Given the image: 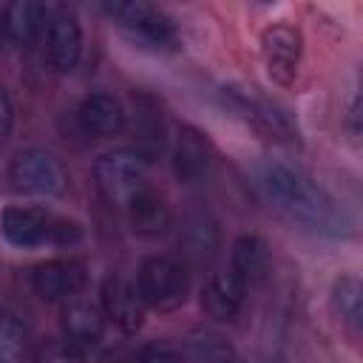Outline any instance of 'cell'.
Returning a JSON list of instances; mask_svg holds the SVG:
<instances>
[{
  "label": "cell",
  "mask_w": 363,
  "mask_h": 363,
  "mask_svg": "<svg viewBox=\"0 0 363 363\" xmlns=\"http://www.w3.org/2000/svg\"><path fill=\"white\" fill-rule=\"evenodd\" d=\"M264 190L272 199V204L295 224L315 235L340 238L349 233V218L337 207V201L301 167L272 162L264 167Z\"/></svg>",
  "instance_id": "6da1fadb"
},
{
  "label": "cell",
  "mask_w": 363,
  "mask_h": 363,
  "mask_svg": "<svg viewBox=\"0 0 363 363\" xmlns=\"http://www.w3.org/2000/svg\"><path fill=\"white\" fill-rule=\"evenodd\" d=\"M94 179L111 207L128 210V204L147 187V159L130 147L102 153L94 164Z\"/></svg>",
  "instance_id": "7a4b0ae2"
},
{
  "label": "cell",
  "mask_w": 363,
  "mask_h": 363,
  "mask_svg": "<svg viewBox=\"0 0 363 363\" xmlns=\"http://www.w3.org/2000/svg\"><path fill=\"white\" fill-rule=\"evenodd\" d=\"M9 182L17 193L54 199L68 190V170L62 159L45 147H26L9 164Z\"/></svg>",
  "instance_id": "3957f363"
},
{
  "label": "cell",
  "mask_w": 363,
  "mask_h": 363,
  "mask_svg": "<svg viewBox=\"0 0 363 363\" xmlns=\"http://www.w3.org/2000/svg\"><path fill=\"white\" fill-rule=\"evenodd\" d=\"M136 289L145 306L156 312H170L179 309L187 298V272L176 258L150 255L136 272Z\"/></svg>",
  "instance_id": "277c9868"
},
{
  "label": "cell",
  "mask_w": 363,
  "mask_h": 363,
  "mask_svg": "<svg viewBox=\"0 0 363 363\" xmlns=\"http://www.w3.org/2000/svg\"><path fill=\"white\" fill-rule=\"evenodd\" d=\"M105 11L116 20V26L136 43L147 48H173L176 45V28L170 17L142 0H128V3H108Z\"/></svg>",
  "instance_id": "5b68a950"
},
{
  "label": "cell",
  "mask_w": 363,
  "mask_h": 363,
  "mask_svg": "<svg viewBox=\"0 0 363 363\" xmlns=\"http://www.w3.org/2000/svg\"><path fill=\"white\" fill-rule=\"evenodd\" d=\"M43 40H45L48 65L60 74L74 71V65L79 62V54H82V28H79L71 9H65V6H48L45 9Z\"/></svg>",
  "instance_id": "8992f818"
},
{
  "label": "cell",
  "mask_w": 363,
  "mask_h": 363,
  "mask_svg": "<svg viewBox=\"0 0 363 363\" xmlns=\"http://www.w3.org/2000/svg\"><path fill=\"white\" fill-rule=\"evenodd\" d=\"M221 99H224V105L238 116V119H244L250 128H255V130H261V133H267V136H272V139H292L295 136V130H292V122L286 119V113L284 111H278L272 102H267V99H261V96H255V94H250V91H244V88H221Z\"/></svg>",
  "instance_id": "52a82bcc"
},
{
  "label": "cell",
  "mask_w": 363,
  "mask_h": 363,
  "mask_svg": "<svg viewBox=\"0 0 363 363\" xmlns=\"http://www.w3.org/2000/svg\"><path fill=\"white\" fill-rule=\"evenodd\" d=\"M301 51H303V37L292 26L278 23V26H269L261 34L264 65H267V74L278 85H289L295 79L298 62H301Z\"/></svg>",
  "instance_id": "ba28073f"
},
{
  "label": "cell",
  "mask_w": 363,
  "mask_h": 363,
  "mask_svg": "<svg viewBox=\"0 0 363 363\" xmlns=\"http://www.w3.org/2000/svg\"><path fill=\"white\" fill-rule=\"evenodd\" d=\"M99 301H102V315L108 320H113L122 332L133 335L142 326V320H145V301H142L133 278H128L122 272L108 275L102 281Z\"/></svg>",
  "instance_id": "9c48e42d"
},
{
  "label": "cell",
  "mask_w": 363,
  "mask_h": 363,
  "mask_svg": "<svg viewBox=\"0 0 363 363\" xmlns=\"http://www.w3.org/2000/svg\"><path fill=\"white\" fill-rule=\"evenodd\" d=\"M54 221L57 216H51L43 207H6L0 216V233L9 244L20 247V250H31L40 244H51V233H54Z\"/></svg>",
  "instance_id": "30bf717a"
},
{
  "label": "cell",
  "mask_w": 363,
  "mask_h": 363,
  "mask_svg": "<svg viewBox=\"0 0 363 363\" xmlns=\"http://www.w3.org/2000/svg\"><path fill=\"white\" fill-rule=\"evenodd\" d=\"M85 284V264L77 258H54L31 272V286L43 301H68Z\"/></svg>",
  "instance_id": "8fae6325"
},
{
  "label": "cell",
  "mask_w": 363,
  "mask_h": 363,
  "mask_svg": "<svg viewBox=\"0 0 363 363\" xmlns=\"http://www.w3.org/2000/svg\"><path fill=\"white\" fill-rule=\"evenodd\" d=\"M77 119H79L85 133L99 136V139L116 136L125 128V111H122L119 99L111 96V94H91V96H85L79 102V108H77Z\"/></svg>",
  "instance_id": "7c38bea8"
},
{
  "label": "cell",
  "mask_w": 363,
  "mask_h": 363,
  "mask_svg": "<svg viewBox=\"0 0 363 363\" xmlns=\"http://www.w3.org/2000/svg\"><path fill=\"white\" fill-rule=\"evenodd\" d=\"M62 332H65V340H71L82 352L96 346L105 332L102 306L91 301H68L62 306Z\"/></svg>",
  "instance_id": "4fadbf2b"
},
{
  "label": "cell",
  "mask_w": 363,
  "mask_h": 363,
  "mask_svg": "<svg viewBox=\"0 0 363 363\" xmlns=\"http://www.w3.org/2000/svg\"><path fill=\"white\" fill-rule=\"evenodd\" d=\"M230 272L244 284V289L261 284L269 272V247L258 235H241L233 244Z\"/></svg>",
  "instance_id": "5bb4252c"
},
{
  "label": "cell",
  "mask_w": 363,
  "mask_h": 363,
  "mask_svg": "<svg viewBox=\"0 0 363 363\" xmlns=\"http://www.w3.org/2000/svg\"><path fill=\"white\" fill-rule=\"evenodd\" d=\"M244 295L247 289L233 272H218L201 289V309L216 320H230L238 315Z\"/></svg>",
  "instance_id": "9a60e30c"
},
{
  "label": "cell",
  "mask_w": 363,
  "mask_h": 363,
  "mask_svg": "<svg viewBox=\"0 0 363 363\" xmlns=\"http://www.w3.org/2000/svg\"><path fill=\"white\" fill-rule=\"evenodd\" d=\"M128 218H130L133 233H139L145 238H156V235L167 233L170 224H173V213H170L167 201L156 190H150V187H145L128 204Z\"/></svg>",
  "instance_id": "2e32d148"
},
{
  "label": "cell",
  "mask_w": 363,
  "mask_h": 363,
  "mask_svg": "<svg viewBox=\"0 0 363 363\" xmlns=\"http://www.w3.org/2000/svg\"><path fill=\"white\" fill-rule=\"evenodd\" d=\"M210 167V147L193 128H182L173 145V170L182 182H199Z\"/></svg>",
  "instance_id": "e0dca14e"
},
{
  "label": "cell",
  "mask_w": 363,
  "mask_h": 363,
  "mask_svg": "<svg viewBox=\"0 0 363 363\" xmlns=\"http://www.w3.org/2000/svg\"><path fill=\"white\" fill-rule=\"evenodd\" d=\"M182 357L184 363H241L235 346L213 329L190 332L182 343Z\"/></svg>",
  "instance_id": "ac0fdd59"
},
{
  "label": "cell",
  "mask_w": 363,
  "mask_h": 363,
  "mask_svg": "<svg viewBox=\"0 0 363 363\" xmlns=\"http://www.w3.org/2000/svg\"><path fill=\"white\" fill-rule=\"evenodd\" d=\"M45 9L43 3H31V0H17V3H9L6 11H3V26H6V34L17 43V45H31L43 26H45Z\"/></svg>",
  "instance_id": "d6986e66"
},
{
  "label": "cell",
  "mask_w": 363,
  "mask_h": 363,
  "mask_svg": "<svg viewBox=\"0 0 363 363\" xmlns=\"http://www.w3.org/2000/svg\"><path fill=\"white\" fill-rule=\"evenodd\" d=\"M179 247L184 250V255L193 261V264H201V261H210L218 250V227L213 218L207 216H187L184 218V227L179 233Z\"/></svg>",
  "instance_id": "ffe728a7"
},
{
  "label": "cell",
  "mask_w": 363,
  "mask_h": 363,
  "mask_svg": "<svg viewBox=\"0 0 363 363\" xmlns=\"http://www.w3.org/2000/svg\"><path fill=\"white\" fill-rule=\"evenodd\" d=\"M332 309L340 318V323L357 337L363 326V286L354 275H343L332 286Z\"/></svg>",
  "instance_id": "44dd1931"
},
{
  "label": "cell",
  "mask_w": 363,
  "mask_h": 363,
  "mask_svg": "<svg viewBox=\"0 0 363 363\" xmlns=\"http://www.w3.org/2000/svg\"><path fill=\"white\" fill-rule=\"evenodd\" d=\"M28 354V329L11 312H0V363H23Z\"/></svg>",
  "instance_id": "7402d4cb"
},
{
  "label": "cell",
  "mask_w": 363,
  "mask_h": 363,
  "mask_svg": "<svg viewBox=\"0 0 363 363\" xmlns=\"http://www.w3.org/2000/svg\"><path fill=\"white\" fill-rule=\"evenodd\" d=\"M34 363H85V354L71 340L51 337V340H43L34 349Z\"/></svg>",
  "instance_id": "603a6c76"
},
{
  "label": "cell",
  "mask_w": 363,
  "mask_h": 363,
  "mask_svg": "<svg viewBox=\"0 0 363 363\" xmlns=\"http://www.w3.org/2000/svg\"><path fill=\"white\" fill-rule=\"evenodd\" d=\"M139 363H184V357L170 343H147L139 349Z\"/></svg>",
  "instance_id": "cb8c5ba5"
},
{
  "label": "cell",
  "mask_w": 363,
  "mask_h": 363,
  "mask_svg": "<svg viewBox=\"0 0 363 363\" xmlns=\"http://www.w3.org/2000/svg\"><path fill=\"white\" fill-rule=\"evenodd\" d=\"M11 119H14V113H11V102H9L6 91L0 88V145L6 142V136H9V130H11Z\"/></svg>",
  "instance_id": "d4e9b609"
}]
</instances>
